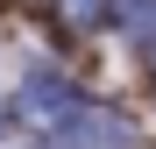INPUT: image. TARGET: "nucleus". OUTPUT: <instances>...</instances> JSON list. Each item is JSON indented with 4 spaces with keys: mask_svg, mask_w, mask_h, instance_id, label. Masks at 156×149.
Wrapping results in <instances>:
<instances>
[{
    "mask_svg": "<svg viewBox=\"0 0 156 149\" xmlns=\"http://www.w3.org/2000/svg\"><path fill=\"white\" fill-rule=\"evenodd\" d=\"M43 149H142V128H135V114L107 107V99H78L43 135Z\"/></svg>",
    "mask_w": 156,
    "mask_h": 149,
    "instance_id": "1",
    "label": "nucleus"
},
{
    "mask_svg": "<svg viewBox=\"0 0 156 149\" xmlns=\"http://www.w3.org/2000/svg\"><path fill=\"white\" fill-rule=\"evenodd\" d=\"M114 7L121 0H50V21L64 36H99V29H114Z\"/></svg>",
    "mask_w": 156,
    "mask_h": 149,
    "instance_id": "2",
    "label": "nucleus"
},
{
    "mask_svg": "<svg viewBox=\"0 0 156 149\" xmlns=\"http://www.w3.org/2000/svg\"><path fill=\"white\" fill-rule=\"evenodd\" d=\"M149 71H156V43H149Z\"/></svg>",
    "mask_w": 156,
    "mask_h": 149,
    "instance_id": "3",
    "label": "nucleus"
}]
</instances>
